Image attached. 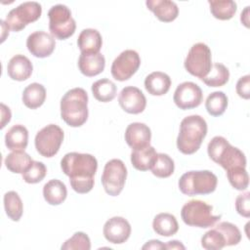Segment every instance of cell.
<instances>
[{"label": "cell", "mask_w": 250, "mask_h": 250, "mask_svg": "<svg viewBox=\"0 0 250 250\" xmlns=\"http://www.w3.org/2000/svg\"><path fill=\"white\" fill-rule=\"evenodd\" d=\"M6 215L14 222H19L22 216L23 205L18 192L10 190L3 197Z\"/></svg>", "instance_id": "4dcf8cb0"}, {"label": "cell", "mask_w": 250, "mask_h": 250, "mask_svg": "<svg viewBox=\"0 0 250 250\" xmlns=\"http://www.w3.org/2000/svg\"><path fill=\"white\" fill-rule=\"evenodd\" d=\"M173 101L181 109L195 108L203 101V93L201 88L190 81H186L179 84L175 90Z\"/></svg>", "instance_id": "4fadbf2b"}, {"label": "cell", "mask_w": 250, "mask_h": 250, "mask_svg": "<svg viewBox=\"0 0 250 250\" xmlns=\"http://www.w3.org/2000/svg\"><path fill=\"white\" fill-rule=\"evenodd\" d=\"M127 178V169L120 159H110L104 167L102 185L110 196H117L122 191Z\"/></svg>", "instance_id": "30bf717a"}, {"label": "cell", "mask_w": 250, "mask_h": 250, "mask_svg": "<svg viewBox=\"0 0 250 250\" xmlns=\"http://www.w3.org/2000/svg\"><path fill=\"white\" fill-rule=\"evenodd\" d=\"M21 99L26 107L30 109L38 108L46 100V89L42 84L31 83L24 88Z\"/></svg>", "instance_id": "484cf974"}, {"label": "cell", "mask_w": 250, "mask_h": 250, "mask_svg": "<svg viewBox=\"0 0 250 250\" xmlns=\"http://www.w3.org/2000/svg\"><path fill=\"white\" fill-rule=\"evenodd\" d=\"M92 93L94 98L102 103L111 102L117 92L116 85L107 78L97 80L92 84Z\"/></svg>", "instance_id": "83f0119b"}, {"label": "cell", "mask_w": 250, "mask_h": 250, "mask_svg": "<svg viewBox=\"0 0 250 250\" xmlns=\"http://www.w3.org/2000/svg\"><path fill=\"white\" fill-rule=\"evenodd\" d=\"M227 177L230 186L237 190H245L249 185V176L246 168L238 167L227 171Z\"/></svg>", "instance_id": "8d00e7d4"}, {"label": "cell", "mask_w": 250, "mask_h": 250, "mask_svg": "<svg viewBox=\"0 0 250 250\" xmlns=\"http://www.w3.org/2000/svg\"><path fill=\"white\" fill-rule=\"evenodd\" d=\"M41 14L42 7L38 2H23L8 13L5 22L9 29L19 32L22 30L28 23L36 21L40 18Z\"/></svg>", "instance_id": "9c48e42d"}, {"label": "cell", "mask_w": 250, "mask_h": 250, "mask_svg": "<svg viewBox=\"0 0 250 250\" xmlns=\"http://www.w3.org/2000/svg\"><path fill=\"white\" fill-rule=\"evenodd\" d=\"M240 21L246 27H249V6L245 7L243 12H241Z\"/></svg>", "instance_id": "f6af8a7d"}, {"label": "cell", "mask_w": 250, "mask_h": 250, "mask_svg": "<svg viewBox=\"0 0 250 250\" xmlns=\"http://www.w3.org/2000/svg\"><path fill=\"white\" fill-rule=\"evenodd\" d=\"M61 168L69 177L70 186L77 193H88L94 188L98 161L92 154L68 152L62 158Z\"/></svg>", "instance_id": "6da1fadb"}, {"label": "cell", "mask_w": 250, "mask_h": 250, "mask_svg": "<svg viewBox=\"0 0 250 250\" xmlns=\"http://www.w3.org/2000/svg\"><path fill=\"white\" fill-rule=\"evenodd\" d=\"M141 58L135 50H125L121 52L112 62L110 72L112 77L117 81L130 79L139 69Z\"/></svg>", "instance_id": "7c38bea8"}, {"label": "cell", "mask_w": 250, "mask_h": 250, "mask_svg": "<svg viewBox=\"0 0 250 250\" xmlns=\"http://www.w3.org/2000/svg\"><path fill=\"white\" fill-rule=\"evenodd\" d=\"M26 47L31 55L42 59L49 57L54 52L56 41L51 34L43 30H38L28 35Z\"/></svg>", "instance_id": "9a60e30c"}, {"label": "cell", "mask_w": 250, "mask_h": 250, "mask_svg": "<svg viewBox=\"0 0 250 250\" xmlns=\"http://www.w3.org/2000/svg\"><path fill=\"white\" fill-rule=\"evenodd\" d=\"M43 196L50 205H60L67 196L66 187L60 180H50L43 187Z\"/></svg>", "instance_id": "d4e9b609"}, {"label": "cell", "mask_w": 250, "mask_h": 250, "mask_svg": "<svg viewBox=\"0 0 250 250\" xmlns=\"http://www.w3.org/2000/svg\"><path fill=\"white\" fill-rule=\"evenodd\" d=\"M48 17L49 29L54 38L65 40L74 34L76 23L67 6L62 4L52 6L48 12Z\"/></svg>", "instance_id": "52a82bcc"}, {"label": "cell", "mask_w": 250, "mask_h": 250, "mask_svg": "<svg viewBox=\"0 0 250 250\" xmlns=\"http://www.w3.org/2000/svg\"><path fill=\"white\" fill-rule=\"evenodd\" d=\"M146 5L154 16L163 22H171L177 19L179 8L177 4L170 0H147Z\"/></svg>", "instance_id": "ffe728a7"}, {"label": "cell", "mask_w": 250, "mask_h": 250, "mask_svg": "<svg viewBox=\"0 0 250 250\" xmlns=\"http://www.w3.org/2000/svg\"><path fill=\"white\" fill-rule=\"evenodd\" d=\"M207 152L209 157L222 166L226 172L234 168H246V157L237 147L232 146L226 138L214 137L208 144Z\"/></svg>", "instance_id": "277c9868"}, {"label": "cell", "mask_w": 250, "mask_h": 250, "mask_svg": "<svg viewBox=\"0 0 250 250\" xmlns=\"http://www.w3.org/2000/svg\"><path fill=\"white\" fill-rule=\"evenodd\" d=\"M124 137L127 145L132 147V149L142 148L149 146L151 131L145 123L134 122L127 126Z\"/></svg>", "instance_id": "e0dca14e"}, {"label": "cell", "mask_w": 250, "mask_h": 250, "mask_svg": "<svg viewBox=\"0 0 250 250\" xmlns=\"http://www.w3.org/2000/svg\"><path fill=\"white\" fill-rule=\"evenodd\" d=\"M207 112L212 116L222 115L228 107V97L222 91H215L211 93L205 102Z\"/></svg>", "instance_id": "d6a6232c"}, {"label": "cell", "mask_w": 250, "mask_h": 250, "mask_svg": "<svg viewBox=\"0 0 250 250\" xmlns=\"http://www.w3.org/2000/svg\"><path fill=\"white\" fill-rule=\"evenodd\" d=\"M171 86V78L161 71H153L145 79V88L152 96L165 95Z\"/></svg>", "instance_id": "7402d4cb"}, {"label": "cell", "mask_w": 250, "mask_h": 250, "mask_svg": "<svg viewBox=\"0 0 250 250\" xmlns=\"http://www.w3.org/2000/svg\"><path fill=\"white\" fill-rule=\"evenodd\" d=\"M88 94L83 88L68 90L61 100V117L70 127H80L88 119Z\"/></svg>", "instance_id": "3957f363"}, {"label": "cell", "mask_w": 250, "mask_h": 250, "mask_svg": "<svg viewBox=\"0 0 250 250\" xmlns=\"http://www.w3.org/2000/svg\"><path fill=\"white\" fill-rule=\"evenodd\" d=\"M31 162V157L24 150H14L5 158L6 168L16 174H22Z\"/></svg>", "instance_id": "f1b7e54d"}, {"label": "cell", "mask_w": 250, "mask_h": 250, "mask_svg": "<svg viewBox=\"0 0 250 250\" xmlns=\"http://www.w3.org/2000/svg\"><path fill=\"white\" fill-rule=\"evenodd\" d=\"M62 250H74V249H82V250H90L91 249V241L89 236L82 232H75L70 238L65 240L63 244L61 246Z\"/></svg>", "instance_id": "74e56055"}, {"label": "cell", "mask_w": 250, "mask_h": 250, "mask_svg": "<svg viewBox=\"0 0 250 250\" xmlns=\"http://www.w3.org/2000/svg\"><path fill=\"white\" fill-rule=\"evenodd\" d=\"M1 114H2V118H1V129H3L5 127V125L7 123L10 122L11 120V110L10 108L5 105L4 104H1Z\"/></svg>", "instance_id": "b9f144b4"}, {"label": "cell", "mask_w": 250, "mask_h": 250, "mask_svg": "<svg viewBox=\"0 0 250 250\" xmlns=\"http://www.w3.org/2000/svg\"><path fill=\"white\" fill-rule=\"evenodd\" d=\"M152 228L159 235L172 236L177 233L179 224L174 215L170 213H159L153 219Z\"/></svg>", "instance_id": "4316f807"}, {"label": "cell", "mask_w": 250, "mask_h": 250, "mask_svg": "<svg viewBox=\"0 0 250 250\" xmlns=\"http://www.w3.org/2000/svg\"><path fill=\"white\" fill-rule=\"evenodd\" d=\"M165 249H185V246L178 240H171L165 244Z\"/></svg>", "instance_id": "ee69618b"}, {"label": "cell", "mask_w": 250, "mask_h": 250, "mask_svg": "<svg viewBox=\"0 0 250 250\" xmlns=\"http://www.w3.org/2000/svg\"><path fill=\"white\" fill-rule=\"evenodd\" d=\"M208 3L213 17L221 21L230 20L237 10V5L232 0H209Z\"/></svg>", "instance_id": "f546056e"}, {"label": "cell", "mask_w": 250, "mask_h": 250, "mask_svg": "<svg viewBox=\"0 0 250 250\" xmlns=\"http://www.w3.org/2000/svg\"><path fill=\"white\" fill-rule=\"evenodd\" d=\"M103 233L108 242L113 244H122L131 234V226L125 218L115 216L105 222Z\"/></svg>", "instance_id": "2e32d148"}, {"label": "cell", "mask_w": 250, "mask_h": 250, "mask_svg": "<svg viewBox=\"0 0 250 250\" xmlns=\"http://www.w3.org/2000/svg\"><path fill=\"white\" fill-rule=\"evenodd\" d=\"M218 184L217 176L209 170L188 171L181 176L179 189L186 195H205L215 191Z\"/></svg>", "instance_id": "5b68a950"}, {"label": "cell", "mask_w": 250, "mask_h": 250, "mask_svg": "<svg viewBox=\"0 0 250 250\" xmlns=\"http://www.w3.org/2000/svg\"><path fill=\"white\" fill-rule=\"evenodd\" d=\"M64 138L62 129L56 124H49L42 128L35 136L34 145L37 152L44 157L55 156Z\"/></svg>", "instance_id": "8fae6325"}, {"label": "cell", "mask_w": 250, "mask_h": 250, "mask_svg": "<svg viewBox=\"0 0 250 250\" xmlns=\"http://www.w3.org/2000/svg\"><path fill=\"white\" fill-rule=\"evenodd\" d=\"M174 160L166 153H157L156 159L151 166V173L157 178H168L174 173Z\"/></svg>", "instance_id": "836d02e7"}, {"label": "cell", "mask_w": 250, "mask_h": 250, "mask_svg": "<svg viewBox=\"0 0 250 250\" xmlns=\"http://www.w3.org/2000/svg\"><path fill=\"white\" fill-rule=\"evenodd\" d=\"M33 66L30 60L23 55H16L8 62L7 73L9 77L16 81H24L32 74Z\"/></svg>", "instance_id": "ac0fdd59"}, {"label": "cell", "mask_w": 250, "mask_h": 250, "mask_svg": "<svg viewBox=\"0 0 250 250\" xmlns=\"http://www.w3.org/2000/svg\"><path fill=\"white\" fill-rule=\"evenodd\" d=\"M157 156L155 148L151 146L133 149L131 152V163L139 171L150 170Z\"/></svg>", "instance_id": "cb8c5ba5"}, {"label": "cell", "mask_w": 250, "mask_h": 250, "mask_svg": "<svg viewBox=\"0 0 250 250\" xmlns=\"http://www.w3.org/2000/svg\"><path fill=\"white\" fill-rule=\"evenodd\" d=\"M142 248L143 249H164L165 244L162 243L160 240L152 239V240L147 241Z\"/></svg>", "instance_id": "7bdbcfd3"}, {"label": "cell", "mask_w": 250, "mask_h": 250, "mask_svg": "<svg viewBox=\"0 0 250 250\" xmlns=\"http://www.w3.org/2000/svg\"><path fill=\"white\" fill-rule=\"evenodd\" d=\"M235 210L236 212L245 217H250V192L246 191L244 193L238 194L235 199Z\"/></svg>", "instance_id": "ab89813d"}, {"label": "cell", "mask_w": 250, "mask_h": 250, "mask_svg": "<svg viewBox=\"0 0 250 250\" xmlns=\"http://www.w3.org/2000/svg\"><path fill=\"white\" fill-rule=\"evenodd\" d=\"M47 174V168L43 162L32 160L28 168L22 173V179L27 184H37L41 182Z\"/></svg>", "instance_id": "d590c367"}, {"label": "cell", "mask_w": 250, "mask_h": 250, "mask_svg": "<svg viewBox=\"0 0 250 250\" xmlns=\"http://www.w3.org/2000/svg\"><path fill=\"white\" fill-rule=\"evenodd\" d=\"M184 65L189 74L201 80L210 72L212 67L211 50L205 43L193 44L186 57Z\"/></svg>", "instance_id": "ba28073f"}, {"label": "cell", "mask_w": 250, "mask_h": 250, "mask_svg": "<svg viewBox=\"0 0 250 250\" xmlns=\"http://www.w3.org/2000/svg\"><path fill=\"white\" fill-rule=\"evenodd\" d=\"M105 66V59L102 53L83 54L78 59V68L80 72L88 77L102 73Z\"/></svg>", "instance_id": "d6986e66"}, {"label": "cell", "mask_w": 250, "mask_h": 250, "mask_svg": "<svg viewBox=\"0 0 250 250\" xmlns=\"http://www.w3.org/2000/svg\"><path fill=\"white\" fill-rule=\"evenodd\" d=\"M28 144V131L21 125L12 126L5 135V145L10 150H24Z\"/></svg>", "instance_id": "603a6c76"}, {"label": "cell", "mask_w": 250, "mask_h": 250, "mask_svg": "<svg viewBox=\"0 0 250 250\" xmlns=\"http://www.w3.org/2000/svg\"><path fill=\"white\" fill-rule=\"evenodd\" d=\"M235 89L240 98L248 100L250 98V76L247 74L240 77L236 83Z\"/></svg>", "instance_id": "60d3db41"}, {"label": "cell", "mask_w": 250, "mask_h": 250, "mask_svg": "<svg viewBox=\"0 0 250 250\" xmlns=\"http://www.w3.org/2000/svg\"><path fill=\"white\" fill-rule=\"evenodd\" d=\"M207 135V123L200 115L185 117L180 124L177 138L178 149L187 155L196 152Z\"/></svg>", "instance_id": "7a4b0ae2"}, {"label": "cell", "mask_w": 250, "mask_h": 250, "mask_svg": "<svg viewBox=\"0 0 250 250\" xmlns=\"http://www.w3.org/2000/svg\"><path fill=\"white\" fill-rule=\"evenodd\" d=\"M77 45L80 52L83 54L100 53L103 45L102 35L97 29L85 28L78 36Z\"/></svg>", "instance_id": "44dd1931"}, {"label": "cell", "mask_w": 250, "mask_h": 250, "mask_svg": "<svg viewBox=\"0 0 250 250\" xmlns=\"http://www.w3.org/2000/svg\"><path fill=\"white\" fill-rule=\"evenodd\" d=\"M201 246L207 250H220L226 246V238L222 231L214 227L202 236Z\"/></svg>", "instance_id": "e575fe53"}, {"label": "cell", "mask_w": 250, "mask_h": 250, "mask_svg": "<svg viewBox=\"0 0 250 250\" xmlns=\"http://www.w3.org/2000/svg\"><path fill=\"white\" fill-rule=\"evenodd\" d=\"M229 79V68L220 62L212 64L210 72L201 79L209 87H222L228 83Z\"/></svg>", "instance_id": "1f68e13d"}, {"label": "cell", "mask_w": 250, "mask_h": 250, "mask_svg": "<svg viewBox=\"0 0 250 250\" xmlns=\"http://www.w3.org/2000/svg\"><path fill=\"white\" fill-rule=\"evenodd\" d=\"M183 222L190 227L201 229L214 227L221 219V215L213 214V206L199 199L188 201L181 211Z\"/></svg>", "instance_id": "8992f818"}, {"label": "cell", "mask_w": 250, "mask_h": 250, "mask_svg": "<svg viewBox=\"0 0 250 250\" xmlns=\"http://www.w3.org/2000/svg\"><path fill=\"white\" fill-rule=\"evenodd\" d=\"M118 104L125 112L139 114L145 110L146 106V99L139 88L127 86L121 90L118 96Z\"/></svg>", "instance_id": "5bb4252c"}, {"label": "cell", "mask_w": 250, "mask_h": 250, "mask_svg": "<svg viewBox=\"0 0 250 250\" xmlns=\"http://www.w3.org/2000/svg\"><path fill=\"white\" fill-rule=\"evenodd\" d=\"M216 228L222 231L226 238V246L236 245L241 240V232L238 228L229 222H221Z\"/></svg>", "instance_id": "f35d334b"}]
</instances>
